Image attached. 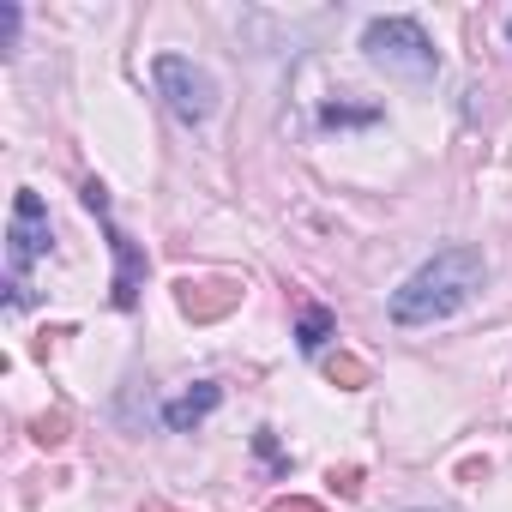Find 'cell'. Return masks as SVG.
<instances>
[{
  "instance_id": "ac0fdd59",
  "label": "cell",
  "mask_w": 512,
  "mask_h": 512,
  "mask_svg": "<svg viewBox=\"0 0 512 512\" xmlns=\"http://www.w3.org/2000/svg\"><path fill=\"white\" fill-rule=\"evenodd\" d=\"M506 37H512V19H506Z\"/></svg>"
},
{
  "instance_id": "30bf717a",
  "label": "cell",
  "mask_w": 512,
  "mask_h": 512,
  "mask_svg": "<svg viewBox=\"0 0 512 512\" xmlns=\"http://www.w3.org/2000/svg\"><path fill=\"white\" fill-rule=\"evenodd\" d=\"M380 109H350V103H326L320 109V127H374Z\"/></svg>"
},
{
  "instance_id": "ba28073f",
  "label": "cell",
  "mask_w": 512,
  "mask_h": 512,
  "mask_svg": "<svg viewBox=\"0 0 512 512\" xmlns=\"http://www.w3.org/2000/svg\"><path fill=\"white\" fill-rule=\"evenodd\" d=\"M338 332V320H332V308H302V326H296V344L314 356V350H326V338Z\"/></svg>"
},
{
  "instance_id": "8fae6325",
  "label": "cell",
  "mask_w": 512,
  "mask_h": 512,
  "mask_svg": "<svg viewBox=\"0 0 512 512\" xmlns=\"http://www.w3.org/2000/svg\"><path fill=\"white\" fill-rule=\"evenodd\" d=\"M31 440H37V446H49V452H55V446H67V416H61V410L37 416V422H31Z\"/></svg>"
},
{
  "instance_id": "3957f363",
  "label": "cell",
  "mask_w": 512,
  "mask_h": 512,
  "mask_svg": "<svg viewBox=\"0 0 512 512\" xmlns=\"http://www.w3.org/2000/svg\"><path fill=\"white\" fill-rule=\"evenodd\" d=\"M157 91H163V103L187 121V127H199V121H211V109H217V79L205 73V67H193V61H181V55H157Z\"/></svg>"
},
{
  "instance_id": "52a82bcc",
  "label": "cell",
  "mask_w": 512,
  "mask_h": 512,
  "mask_svg": "<svg viewBox=\"0 0 512 512\" xmlns=\"http://www.w3.org/2000/svg\"><path fill=\"white\" fill-rule=\"evenodd\" d=\"M217 404H223V386L199 380L193 392H181V398H169V404H163V422H169L175 434H187V428H199V422H205V416H211Z\"/></svg>"
},
{
  "instance_id": "4fadbf2b",
  "label": "cell",
  "mask_w": 512,
  "mask_h": 512,
  "mask_svg": "<svg viewBox=\"0 0 512 512\" xmlns=\"http://www.w3.org/2000/svg\"><path fill=\"white\" fill-rule=\"evenodd\" d=\"M13 43H19V7H13V0H0V49L13 55Z\"/></svg>"
},
{
  "instance_id": "8992f818",
  "label": "cell",
  "mask_w": 512,
  "mask_h": 512,
  "mask_svg": "<svg viewBox=\"0 0 512 512\" xmlns=\"http://www.w3.org/2000/svg\"><path fill=\"white\" fill-rule=\"evenodd\" d=\"M109 253H115V308H139V290H145L151 260L139 253V241H127L115 223H109Z\"/></svg>"
},
{
  "instance_id": "9c48e42d",
  "label": "cell",
  "mask_w": 512,
  "mask_h": 512,
  "mask_svg": "<svg viewBox=\"0 0 512 512\" xmlns=\"http://www.w3.org/2000/svg\"><path fill=\"white\" fill-rule=\"evenodd\" d=\"M326 380H332V386H344V392H362V386H368L374 374H368V362H362V356H350V350H338V356L326 362Z\"/></svg>"
},
{
  "instance_id": "6da1fadb",
  "label": "cell",
  "mask_w": 512,
  "mask_h": 512,
  "mask_svg": "<svg viewBox=\"0 0 512 512\" xmlns=\"http://www.w3.org/2000/svg\"><path fill=\"white\" fill-rule=\"evenodd\" d=\"M476 290H482V253L476 247H440L428 266H416L392 290V320L398 326H434V320L458 314Z\"/></svg>"
},
{
  "instance_id": "9a60e30c",
  "label": "cell",
  "mask_w": 512,
  "mask_h": 512,
  "mask_svg": "<svg viewBox=\"0 0 512 512\" xmlns=\"http://www.w3.org/2000/svg\"><path fill=\"white\" fill-rule=\"evenodd\" d=\"M266 512H326V506H320V500H308V494H278Z\"/></svg>"
},
{
  "instance_id": "5bb4252c",
  "label": "cell",
  "mask_w": 512,
  "mask_h": 512,
  "mask_svg": "<svg viewBox=\"0 0 512 512\" xmlns=\"http://www.w3.org/2000/svg\"><path fill=\"white\" fill-rule=\"evenodd\" d=\"M253 446H260V458H266L272 470H290V458L278 452V440H272V428H260V434H253Z\"/></svg>"
},
{
  "instance_id": "7a4b0ae2",
  "label": "cell",
  "mask_w": 512,
  "mask_h": 512,
  "mask_svg": "<svg viewBox=\"0 0 512 512\" xmlns=\"http://www.w3.org/2000/svg\"><path fill=\"white\" fill-rule=\"evenodd\" d=\"M362 49L374 67H386L398 79H434L440 73V49L428 43V31L416 19H374L362 31Z\"/></svg>"
},
{
  "instance_id": "2e32d148",
  "label": "cell",
  "mask_w": 512,
  "mask_h": 512,
  "mask_svg": "<svg viewBox=\"0 0 512 512\" xmlns=\"http://www.w3.org/2000/svg\"><path fill=\"white\" fill-rule=\"evenodd\" d=\"M458 476H464V482H476V476H488V458H464V464H458Z\"/></svg>"
},
{
  "instance_id": "277c9868",
  "label": "cell",
  "mask_w": 512,
  "mask_h": 512,
  "mask_svg": "<svg viewBox=\"0 0 512 512\" xmlns=\"http://www.w3.org/2000/svg\"><path fill=\"white\" fill-rule=\"evenodd\" d=\"M55 247V235H49V205H43V193H31V187H19V199H13V229H7V260H13V284H25V272L43 260V253Z\"/></svg>"
},
{
  "instance_id": "5b68a950",
  "label": "cell",
  "mask_w": 512,
  "mask_h": 512,
  "mask_svg": "<svg viewBox=\"0 0 512 512\" xmlns=\"http://www.w3.org/2000/svg\"><path fill=\"white\" fill-rule=\"evenodd\" d=\"M247 284L241 278H181L175 284V308L193 320V326H211V320H229L241 308Z\"/></svg>"
},
{
  "instance_id": "e0dca14e",
  "label": "cell",
  "mask_w": 512,
  "mask_h": 512,
  "mask_svg": "<svg viewBox=\"0 0 512 512\" xmlns=\"http://www.w3.org/2000/svg\"><path fill=\"white\" fill-rule=\"evenodd\" d=\"M139 512H181V506H169V500H145Z\"/></svg>"
},
{
  "instance_id": "7c38bea8",
  "label": "cell",
  "mask_w": 512,
  "mask_h": 512,
  "mask_svg": "<svg viewBox=\"0 0 512 512\" xmlns=\"http://www.w3.org/2000/svg\"><path fill=\"white\" fill-rule=\"evenodd\" d=\"M326 482H332V488H338L344 500H356V494H362V470H356V464H344V470L332 464V476H326Z\"/></svg>"
}]
</instances>
